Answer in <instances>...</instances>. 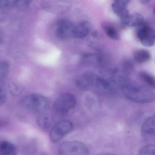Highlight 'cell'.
I'll use <instances>...</instances> for the list:
<instances>
[{
    "label": "cell",
    "instance_id": "6da1fadb",
    "mask_svg": "<svg viewBox=\"0 0 155 155\" xmlns=\"http://www.w3.org/2000/svg\"><path fill=\"white\" fill-rule=\"evenodd\" d=\"M120 85L124 95L132 101L147 103L155 100L154 91L146 85L127 79H121Z\"/></svg>",
    "mask_w": 155,
    "mask_h": 155
},
{
    "label": "cell",
    "instance_id": "7a4b0ae2",
    "mask_svg": "<svg viewBox=\"0 0 155 155\" xmlns=\"http://www.w3.org/2000/svg\"><path fill=\"white\" fill-rule=\"evenodd\" d=\"M117 88V82L114 80L92 74L89 90H94L101 93H112L116 92Z\"/></svg>",
    "mask_w": 155,
    "mask_h": 155
},
{
    "label": "cell",
    "instance_id": "3957f363",
    "mask_svg": "<svg viewBox=\"0 0 155 155\" xmlns=\"http://www.w3.org/2000/svg\"><path fill=\"white\" fill-rule=\"evenodd\" d=\"M22 107L29 111L39 112L44 111L49 105L47 97L38 94H32L25 96L21 99Z\"/></svg>",
    "mask_w": 155,
    "mask_h": 155
},
{
    "label": "cell",
    "instance_id": "277c9868",
    "mask_svg": "<svg viewBox=\"0 0 155 155\" xmlns=\"http://www.w3.org/2000/svg\"><path fill=\"white\" fill-rule=\"evenodd\" d=\"M75 96L71 93H65L61 95L55 101L53 105L54 111L60 116L67 114L76 106Z\"/></svg>",
    "mask_w": 155,
    "mask_h": 155
},
{
    "label": "cell",
    "instance_id": "5b68a950",
    "mask_svg": "<svg viewBox=\"0 0 155 155\" xmlns=\"http://www.w3.org/2000/svg\"><path fill=\"white\" fill-rule=\"evenodd\" d=\"M58 154L61 155H86L89 154V150L82 142L73 140L62 143L59 148Z\"/></svg>",
    "mask_w": 155,
    "mask_h": 155
},
{
    "label": "cell",
    "instance_id": "8992f818",
    "mask_svg": "<svg viewBox=\"0 0 155 155\" xmlns=\"http://www.w3.org/2000/svg\"><path fill=\"white\" fill-rule=\"evenodd\" d=\"M73 128V124L69 120H62L55 124L51 130L50 137L53 142L59 141Z\"/></svg>",
    "mask_w": 155,
    "mask_h": 155
},
{
    "label": "cell",
    "instance_id": "52a82bcc",
    "mask_svg": "<svg viewBox=\"0 0 155 155\" xmlns=\"http://www.w3.org/2000/svg\"><path fill=\"white\" fill-rule=\"evenodd\" d=\"M74 24L68 19L61 20L56 25L55 32L57 38L66 39L73 37Z\"/></svg>",
    "mask_w": 155,
    "mask_h": 155
},
{
    "label": "cell",
    "instance_id": "ba28073f",
    "mask_svg": "<svg viewBox=\"0 0 155 155\" xmlns=\"http://www.w3.org/2000/svg\"><path fill=\"white\" fill-rule=\"evenodd\" d=\"M137 37L141 44L146 47H151L155 44V31L148 26L141 27L138 31Z\"/></svg>",
    "mask_w": 155,
    "mask_h": 155
},
{
    "label": "cell",
    "instance_id": "9c48e42d",
    "mask_svg": "<svg viewBox=\"0 0 155 155\" xmlns=\"http://www.w3.org/2000/svg\"><path fill=\"white\" fill-rule=\"evenodd\" d=\"M141 132L144 140L147 142H155V115L150 116L145 120L141 127Z\"/></svg>",
    "mask_w": 155,
    "mask_h": 155
},
{
    "label": "cell",
    "instance_id": "30bf717a",
    "mask_svg": "<svg viewBox=\"0 0 155 155\" xmlns=\"http://www.w3.org/2000/svg\"><path fill=\"white\" fill-rule=\"evenodd\" d=\"M91 25L87 21H83L75 25L73 29V37L82 38L87 37L90 32Z\"/></svg>",
    "mask_w": 155,
    "mask_h": 155
},
{
    "label": "cell",
    "instance_id": "8fae6325",
    "mask_svg": "<svg viewBox=\"0 0 155 155\" xmlns=\"http://www.w3.org/2000/svg\"><path fill=\"white\" fill-rule=\"evenodd\" d=\"M121 23L128 27L141 26L144 21L143 17L137 13H129L125 18L120 19Z\"/></svg>",
    "mask_w": 155,
    "mask_h": 155
},
{
    "label": "cell",
    "instance_id": "7c38bea8",
    "mask_svg": "<svg viewBox=\"0 0 155 155\" xmlns=\"http://www.w3.org/2000/svg\"><path fill=\"white\" fill-rule=\"evenodd\" d=\"M16 152V147L12 143L7 141L0 142V155H15Z\"/></svg>",
    "mask_w": 155,
    "mask_h": 155
},
{
    "label": "cell",
    "instance_id": "4fadbf2b",
    "mask_svg": "<svg viewBox=\"0 0 155 155\" xmlns=\"http://www.w3.org/2000/svg\"><path fill=\"white\" fill-rule=\"evenodd\" d=\"M102 26L105 33L109 38L114 40L120 39L119 35L114 26L108 22H104Z\"/></svg>",
    "mask_w": 155,
    "mask_h": 155
},
{
    "label": "cell",
    "instance_id": "5bb4252c",
    "mask_svg": "<svg viewBox=\"0 0 155 155\" xmlns=\"http://www.w3.org/2000/svg\"><path fill=\"white\" fill-rule=\"evenodd\" d=\"M150 58L151 56L150 52L145 49L137 51L134 54L135 60L140 64L147 62L150 60Z\"/></svg>",
    "mask_w": 155,
    "mask_h": 155
},
{
    "label": "cell",
    "instance_id": "9a60e30c",
    "mask_svg": "<svg viewBox=\"0 0 155 155\" xmlns=\"http://www.w3.org/2000/svg\"><path fill=\"white\" fill-rule=\"evenodd\" d=\"M140 79L147 84L149 87L154 89L155 87V79L150 73L146 71H140L139 74Z\"/></svg>",
    "mask_w": 155,
    "mask_h": 155
},
{
    "label": "cell",
    "instance_id": "2e32d148",
    "mask_svg": "<svg viewBox=\"0 0 155 155\" xmlns=\"http://www.w3.org/2000/svg\"><path fill=\"white\" fill-rule=\"evenodd\" d=\"M9 71V64L6 61H0V81L7 77Z\"/></svg>",
    "mask_w": 155,
    "mask_h": 155
},
{
    "label": "cell",
    "instance_id": "e0dca14e",
    "mask_svg": "<svg viewBox=\"0 0 155 155\" xmlns=\"http://www.w3.org/2000/svg\"><path fill=\"white\" fill-rule=\"evenodd\" d=\"M139 155H155V146L154 145H148L142 147L139 151Z\"/></svg>",
    "mask_w": 155,
    "mask_h": 155
},
{
    "label": "cell",
    "instance_id": "ac0fdd59",
    "mask_svg": "<svg viewBox=\"0 0 155 155\" xmlns=\"http://www.w3.org/2000/svg\"><path fill=\"white\" fill-rule=\"evenodd\" d=\"M32 0H16V7L21 11H24L28 9L30 6Z\"/></svg>",
    "mask_w": 155,
    "mask_h": 155
},
{
    "label": "cell",
    "instance_id": "d6986e66",
    "mask_svg": "<svg viewBox=\"0 0 155 155\" xmlns=\"http://www.w3.org/2000/svg\"><path fill=\"white\" fill-rule=\"evenodd\" d=\"M38 123L41 129L45 130L48 129L51 126V121L48 117H40L38 120Z\"/></svg>",
    "mask_w": 155,
    "mask_h": 155
},
{
    "label": "cell",
    "instance_id": "ffe728a7",
    "mask_svg": "<svg viewBox=\"0 0 155 155\" xmlns=\"http://www.w3.org/2000/svg\"><path fill=\"white\" fill-rule=\"evenodd\" d=\"M134 65L130 60H126L124 61L122 66V72L125 75L130 74L133 70Z\"/></svg>",
    "mask_w": 155,
    "mask_h": 155
},
{
    "label": "cell",
    "instance_id": "44dd1931",
    "mask_svg": "<svg viewBox=\"0 0 155 155\" xmlns=\"http://www.w3.org/2000/svg\"><path fill=\"white\" fill-rule=\"evenodd\" d=\"M7 99V93L4 85L0 81V105L5 103Z\"/></svg>",
    "mask_w": 155,
    "mask_h": 155
},
{
    "label": "cell",
    "instance_id": "7402d4cb",
    "mask_svg": "<svg viewBox=\"0 0 155 155\" xmlns=\"http://www.w3.org/2000/svg\"><path fill=\"white\" fill-rule=\"evenodd\" d=\"M131 0H114L112 5L122 8H127Z\"/></svg>",
    "mask_w": 155,
    "mask_h": 155
},
{
    "label": "cell",
    "instance_id": "603a6c76",
    "mask_svg": "<svg viewBox=\"0 0 155 155\" xmlns=\"http://www.w3.org/2000/svg\"><path fill=\"white\" fill-rule=\"evenodd\" d=\"M9 4L8 0H0V10L8 8Z\"/></svg>",
    "mask_w": 155,
    "mask_h": 155
},
{
    "label": "cell",
    "instance_id": "cb8c5ba5",
    "mask_svg": "<svg viewBox=\"0 0 155 155\" xmlns=\"http://www.w3.org/2000/svg\"><path fill=\"white\" fill-rule=\"evenodd\" d=\"M11 90L13 94H15V95L18 93H20V90L17 87V86H16V85H13V86L12 85V86H11Z\"/></svg>",
    "mask_w": 155,
    "mask_h": 155
},
{
    "label": "cell",
    "instance_id": "d4e9b609",
    "mask_svg": "<svg viewBox=\"0 0 155 155\" xmlns=\"http://www.w3.org/2000/svg\"><path fill=\"white\" fill-rule=\"evenodd\" d=\"M150 1L151 0H139V2L141 4L146 5V4H148Z\"/></svg>",
    "mask_w": 155,
    "mask_h": 155
}]
</instances>
